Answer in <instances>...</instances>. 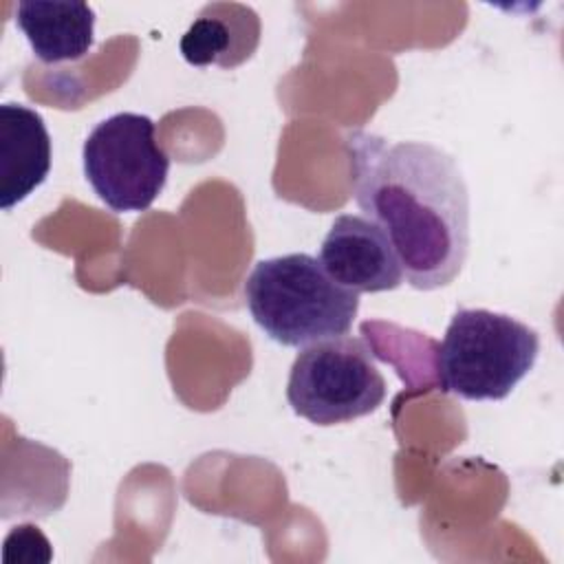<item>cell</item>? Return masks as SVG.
Listing matches in <instances>:
<instances>
[{"label":"cell","mask_w":564,"mask_h":564,"mask_svg":"<svg viewBox=\"0 0 564 564\" xmlns=\"http://www.w3.org/2000/svg\"><path fill=\"white\" fill-rule=\"evenodd\" d=\"M346 148L355 200L388 236L410 286H447L469 251V192L458 163L432 143L361 130Z\"/></svg>","instance_id":"obj_1"},{"label":"cell","mask_w":564,"mask_h":564,"mask_svg":"<svg viewBox=\"0 0 564 564\" xmlns=\"http://www.w3.org/2000/svg\"><path fill=\"white\" fill-rule=\"evenodd\" d=\"M242 291L253 322L293 348L346 335L359 311V293L337 284L308 253L258 260Z\"/></svg>","instance_id":"obj_2"},{"label":"cell","mask_w":564,"mask_h":564,"mask_svg":"<svg viewBox=\"0 0 564 564\" xmlns=\"http://www.w3.org/2000/svg\"><path fill=\"white\" fill-rule=\"evenodd\" d=\"M540 335L524 322L489 308H458L436 350L445 392L467 401H500L531 372Z\"/></svg>","instance_id":"obj_3"},{"label":"cell","mask_w":564,"mask_h":564,"mask_svg":"<svg viewBox=\"0 0 564 564\" xmlns=\"http://www.w3.org/2000/svg\"><path fill=\"white\" fill-rule=\"evenodd\" d=\"M386 399V379L366 341L333 337L304 346L293 359L286 401L315 425L355 421Z\"/></svg>","instance_id":"obj_4"},{"label":"cell","mask_w":564,"mask_h":564,"mask_svg":"<svg viewBox=\"0 0 564 564\" xmlns=\"http://www.w3.org/2000/svg\"><path fill=\"white\" fill-rule=\"evenodd\" d=\"M84 176L117 214L143 212L163 192L170 159L148 115L117 112L99 121L82 148Z\"/></svg>","instance_id":"obj_5"},{"label":"cell","mask_w":564,"mask_h":564,"mask_svg":"<svg viewBox=\"0 0 564 564\" xmlns=\"http://www.w3.org/2000/svg\"><path fill=\"white\" fill-rule=\"evenodd\" d=\"M319 264L355 293H381L401 286V262L379 225L366 216L341 214L319 247Z\"/></svg>","instance_id":"obj_6"},{"label":"cell","mask_w":564,"mask_h":564,"mask_svg":"<svg viewBox=\"0 0 564 564\" xmlns=\"http://www.w3.org/2000/svg\"><path fill=\"white\" fill-rule=\"evenodd\" d=\"M51 172V134L42 115L24 104L0 106V207L11 209Z\"/></svg>","instance_id":"obj_7"},{"label":"cell","mask_w":564,"mask_h":564,"mask_svg":"<svg viewBox=\"0 0 564 564\" xmlns=\"http://www.w3.org/2000/svg\"><path fill=\"white\" fill-rule=\"evenodd\" d=\"M260 42V20L238 2L205 4L181 37V55L192 66L236 68L251 57Z\"/></svg>","instance_id":"obj_8"},{"label":"cell","mask_w":564,"mask_h":564,"mask_svg":"<svg viewBox=\"0 0 564 564\" xmlns=\"http://www.w3.org/2000/svg\"><path fill=\"white\" fill-rule=\"evenodd\" d=\"M15 24L44 64L75 62L93 48L95 11L86 2L24 0L15 7Z\"/></svg>","instance_id":"obj_9"}]
</instances>
